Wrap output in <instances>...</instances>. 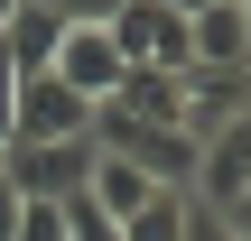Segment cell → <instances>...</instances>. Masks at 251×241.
I'll return each instance as SVG.
<instances>
[{
	"mask_svg": "<svg viewBox=\"0 0 251 241\" xmlns=\"http://www.w3.org/2000/svg\"><path fill=\"white\" fill-rule=\"evenodd\" d=\"M112 111H130V121H158V130H186V74L130 65V74H121V93H112Z\"/></svg>",
	"mask_w": 251,
	"mask_h": 241,
	"instance_id": "7",
	"label": "cell"
},
{
	"mask_svg": "<svg viewBox=\"0 0 251 241\" xmlns=\"http://www.w3.org/2000/svg\"><path fill=\"white\" fill-rule=\"evenodd\" d=\"M93 130L84 139H9L0 149V186H19L28 204H65V195H84L93 186Z\"/></svg>",
	"mask_w": 251,
	"mask_h": 241,
	"instance_id": "2",
	"label": "cell"
},
{
	"mask_svg": "<svg viewBox=\"0 0 251 241\" xmlns=\"http://www.w3.org/2000/svg\"><path fill=\"white\" fill-rule=\"evenodd\" d=\"M9 241H65V214L56 204H19V232Z\"/></svg>",
	"mask_w": 251,
	"mask_h": 241,
	"instance_id": "13",
	"label": "cell"
},
{
	"mask_svg": "<svg viewBox=\"0 0 251 241\" xmlns=\"http://www.w3.org/2000/svg\"><path fill=\"white\" fill-rule=\"evenodd\" d=\"M93 149L121 158V167H140V176L168 186V195H196V139H186V130H158V121H130V111L93 102Z\"/></svg>",
	"mask_w": 251,
	"mask_h": 241,
	"instance_id": "1",
	"label": "cell"
},
{
	"mask_svg": "<svg viewBox=\"0 0 251 241\" xmlns=\"http://www.w3.org/2000/svg\"><path fill=\"white\" fill-rule=\"evenodd\" d=\"M121 241H186V195H158L149 214H130Z\"/></svg>",
	"mask_w": 251,
	"mask_h": 241,
	"instance_id": "11",
	"label": "cell"
},
{
	"mask_svg": "<svg viewBox=\"0 0 251 241\" xmlns=\"http://www.w3.org/2000/svg\"><path fill=\"white\" fill-rule=\"evenodd\" d=\"M9 9H19V0H0V19H9Z\"/></svg>",
	"mask_w": 251,
	"mask_h": 241,
	"instance_id": "19",
	"label": "cell"
},
{
	"mask_svg": "<svg viewBox=\"0 0 251 241\" xmlns=\"http://www.w3.org/2000/svg\"><path fill=\"white\" fill-rule=\"evenodd\" d=\"M93 130V102L65 93L56 74H19V102H9V139H84ZM0 139V149H9Z\"/></svg>",
	"mask_w": 251,
	"mask_h": 241,
	"instance_id": "4",
	"label": "cell"
},
{
	"mask_svg": "<svg viewBox=\"0 0 251 241\" xmlns=\"http://www.w3.org/2000/svg\"><path fill=\"white\" fill-rule=\"evenodd\" d=\"M84 195H93L112 223H130V214H149L168 186H149V176H140V167H121V158H93V186H84Z\"/></svg>",
	"mask_w": 251,
	"mask_h": 241,
	"instance_id": "10",
	"label": "cell"
},
{
	"mask_svg": "<svg viewBox=\"0 0 251 241\" xmlns=\"http://www.w3.org/2000/svg\"><path fill=\"white\" fill-rule=\"evenodd\" d=\"M251 111V65H186V139H214Z\"/></svg>",
	"mask_w": 251,
	"mask_h": 241,
	"instance_id": "6",
	"label": "cell"
},
{
	"mask_svg": "<svg viewBox=\"0 0 251 241\" xmlns=\"http://www.w3.org/2000/svg\"><path fill=\"white\" fill-rule=\"evenodd\" d=\"M233 9H242V37H251V0H233Z\"/></svg>",
	"mask_w": 251,
	"mask_h": 241,
	"instance_id": "18",
	"label": "cell"
},
{
	"mask_svg": "<svg viewBox=\"0 0 251 241\" xmlns=\"http://www.w3.org/2000/svg\"><path fill=\"white\" fill-rule=\"evenodd\" d=\"M56 214H65V241H121V223H112V214H102L93 195H65Z\"/></svg>",
	"mask_w": 251,
	"mask_h": 241,
	"instance_id": "12",
	"label": "cell"
},
{
	"mask_svg": "<svg viewBox=\"0 0 251 241\" xmlns=\"http://www.w3.org/2000/svg\"><path fill=\"white\" fill-rule=\"evenodd\" d=\"M112 46H121V65L186 74V19H177L168 0H130V9H112Z\"/></svg>",
	"mask_w": 251,
	"mask_h": 241,
	"instance_id": "5",
	"label": "cell"
},
{
	"mask_svg": "<svg viewBox=\"0 0 251 241\" xmlns=\"http://www.w3.org/2000/svg\"><path fill=\"white\" fill-rule=\"evenodd\" d=\"M186 65H251V37H242V9L233 0H205L186 19Z\"/></svg>",
	"mask_w": 251,
	"mask_h": 241,
	"instance_id": "9",
	"label": "cell"
},
{
	"mask_svg": "<svg viewBox=\"0 0 251 241\" xmlns=\"http://www.w3.org/2000/svg\"><path fill=\"white\" fill-rule=\"evenodd\" d=\"M56 37H65V19H56L47 0H19V9L0 19V56H9L19 74H47V65H56Z\"/></svg>",
	"mask_w": 251,
	"mask_h": 241,
	"instance_id": "8",
	"label": "cell"
},
{
	"mask_svg": "<svg viewBox=\"0 0 251 241\" xmlns=\"http://www.w3.org/2000/svg\"><path fill=\"white\" fill-rule=\"evenodd\" d=\"M186 241H233V232H224V214H214V204H196V195H186Z\"/></svg>",
	"mask_w": 251,
	"mask_h": 241,
	"instance_id": "15",
	"label": "cell"
},
{
	"mask_svg": "<svg viewBox=\"0 0 251 241\" xmlns=\"http://www.w3.org/2000/svg\"><path fill=\"white\" fill-rule=\"evenodd\" d=\"M65 93H84V102H112L121 93V46H112V28H84V19H65V37H56V65H47Z\"/></svg>",
	"mask_w": 251,
	"mask_h": 241,
	"instance_id": "3",
	"label": "cell"
},
{
	"mask_svg": "<svg viewBox=\"0 0 251 241\" xmlns=\"http://www.w3.org/2000/svg\"><path fill=\"white\" fill-rule=\"evenodd\" d=\"M224 232H233V241H251V186L233 195V204H224Z\"/></svg>",
	"mask_w": 251,
	"mask_h": 241,
	"instance_id": "16",
	"label": "cell"
},
{
	"mask_svg": "<svg viewBox=\"0 0 251 241\" xmlns=\"http://www.w3.org/2000/svg\"><path fill=\"white\" fill-rule=\"evenodd\" d=\"M19 204H28V195H19V186H0V241L19 232Z\"/></svg>",
	"mask_w": 251,
	"mask_h": 241,
	"instance_id": "17",
	"label": "cell"
},
{
	"mask_svg": "<svg viewBox=\"0 0 251 241\" xmlns=\"http://www.w3.org/2000/svg\"><path fill=\"white\" fill-rule=\"evenodd\" d=\"M56 19H84V28H112V9H130V0H47Z\"/></svg>",
	"mask_w": 251,
	"mask_h": 241,
	"instance_id": "14",
	"label": "cell"
}]
</instances>
